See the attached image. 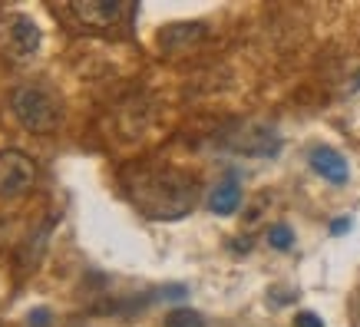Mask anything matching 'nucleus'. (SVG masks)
Instances as JSON below:
<instances>
[{"label": "nucleus", "instance_id": "1", "mask_svg": "<svg viewBox=\"0 0 360 327\" xmlns=\"http://www.w3.org/2000/svg\"><path fill=\"white\" fill-rule=\"evenodd\" d=\"M132 198L149 218H182L195 202V188L188 175L162 169V172H142L139 182L132 186Z\"/></svg>", "mask_w": 360, "mask_h": 327}, {"label": "nucleus", "instance_id": "2", "mask_svg": "<svg viewBox=\"0 0 360 327\" xmlns=\"http://www.w3.org/2000/svg\"><path fill=\"white\" fill-rule=\"evenodd\" d=\"M11 109L27 132H50V129H56V122H60V103H56L53 93L46 86H40V83H27V86L13 89Z\"/></svg>", "mask_w": 360, "mask_h": 327}, {"label": "nucleus", "instance_id": "3", "mask_svg": "<svg viewBox=\"0 0 360 327\" xmlns=\"http://www.w3.org/2000/svg\"><path fill=\"white\" fill-rule=\"evenodd\" d=\"M40 44H44V33H40V27L27 13H7V17H0V50L11 56V60H17V63L30 60V56H37Z\"/></svg>", "mask_w": 360, "mask_h": 327}, {"label": "nucleus", "instance_id": "4", "mask_svg": "<svg viewBox=\"0 0 360 327\" xmlns=\"http://www.w3.org/2000/svg\"><path fill=\"white\" fill-rule=\"evenodd\" d=\"M37 182V165L20 149H4L0 153V198H20Z\"/></svg>", "mask_w": 360, "mask_h": 327}, {"label": "nucleus", "instance_id": "5", "mask_svg": "<svg viewBox=\"0 0 360 327\" xmlns=\"http://www.w3.org/2000/svg\"><path fill=\"white\" fill-rule=\"evenodd\" d=\"M70 13L89 30H110L126 17V4L122 0H73Z\"/></svg>", "mask_w": 360, "mask_h": 327}, {"label": "nucleus", "instance_id": "6", "mask_svg": "<svg viewBox=\"0 0 360 327\" xmlns=\"http://www.w3.org/2000/svg\"><path fill=\"white\" fill-rule=\"evenodd\" d=\"M307 162H311V169H314L321 179H328L330 186H344L350 179L347 159H344L338 149H330V146H314L311 155H307Z\"/></svg>", "mask_w": 360, "mask_h": 327}, {"label": "nucleus", "instance_id": "7", "mask_svg": "<svg viewBox=\"0 0 360 327\" xmlns=\"http://www.w3.org/2000/svg\"><path fill=\"white\" fill-rule=\"evenodd\" d=\"M241 205V188L235 182H221L212 195H208V208L215 212V215H235Z\"/></svg>", "mask_w": 360, "mask_h": 327}, {"label": "nucleus", "instance_id": "8", "mask_svg": "<svg viewBox=\"0 0 360 327\" xmlns=\"http://www.w3.org/2000/svg\"><path fill=\"white\" fill-rule=\"evenodd\" d=\"M268 245L278 251H288L291 245H295V231H291V225H284V222H278V225H271L268 229Z\"/></svg>", "mask_w": 360, "mask_h": 327}, {"label": "nucleus", "instance_id": "9", "mask_svg": "<svg viewBox=\"0 0 360 327\" xmlns=\"http://www.w3.org/2000/svg\"><path fill=\"white\" fill-rule=\"evenodd\" d=\"M165 327H205V321H202V314L198 311H172L169 314V321H165Z\"/></svg>", "mask_w": 360, "mask_h": 327}, {"label": "nucleus", "instance_id": "10", "mask_svg": "<svg viewBox=\"0 0 360 327\" xmlns=\"http://www.w3.org/2000/svg\"><path fill=\"white\" fill-rule=\"evenodd\" d=\"M295 327H324V321H321L314 311H301V314L295 317Z\"/></svg>", "mask_w": 360, "mask_h": 327}, {"label": "nucleus", "instance_id": "11", "mask_svg": "<svg viewBox=\"0 0 360 327\" xmlns=\"http://www.w3.org/2000/svg\"><path fill=\"white\" fill-rule=\"evenodd\" d=\"M27 321H30V327H46L50 324V311L46 307H33L30 314H27Z\"/></svg>", "mask_w": 360, "mask_h": 327}, {"label": "nucleus", "instance_id": "12", "mask_svg": "<svg viewBox=\"0 0 360 327\" xmlns=\"http://www.w3.org/2000/svg\"><path fill=\"white\" fill-rule=\"evenodd\" d=\"M350 231V218H338V222H330V235H344Z\"/></svg>", "mask_w": 360, "mask_h": 327}]
</instances>
